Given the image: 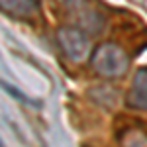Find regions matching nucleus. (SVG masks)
<instances>
[{
	"mask_svg": "<svg viewBox=\"0 0 147 147\" xmlns=\"http://www.w3.org/2000/svg\"><path fill=\"white\" fill-rule=\"evenodd\" d=\"M92 71L104 79H120L129 69V57L124 47L116 43H100L94 47L90 57Z\"/></svg>",
	"mask_w": 147,
	"mask_h": 147,
	"instance_id": "f257e3e1",
	"label": "nucleus"
},
{
	"mask_svg": "<svg viewBox=\"0 0 147 147\" xmlns=\"http://www.w3.org/2000/svg\"><path fill=\"white\" fill-rule=\"evenodd\" d=\"M57 43L65 53V57L73 63L86 61L88 57H92L94 51L90 45V37L80 28H73V26H65L57 30Z\"/></svg>",
	"mask_w": 147,
	"mask_h": 147,
	"instance_id": "f03ea898",
	"label": "nucleus"
},
{
	"mask_svg": "<svg viewBox=\"0 0 147 147\" xmlns=\"http://www.w3.org/2000/svg\"><path fill=\"white\" fill-rule=\"evenodd\" d=\"M127 106L147 112V69H139L127 92Z\"/></svg>",
	"mask_w": 147,
	"mask_h": 147,
	"instance_id": "7ed1b4c3",
	"label": "nucleus"
},
{
	"mask_svg": "<svg viewBox=\"0 0 147 147\" xmlns=\"http://www.w3.org/2000/svg\"><path fill=\"white\" fill-rule=\"evenodd\" d=\"M0 6L4 14L12 18H22V20L34 18L39 10L37 0H0Z\"/></svg>",
	"mask_w": 147,
	"mask_h": 147,
	"instance_id": "20e7f679",
	"label": "nucleus"
}]
</instances>
